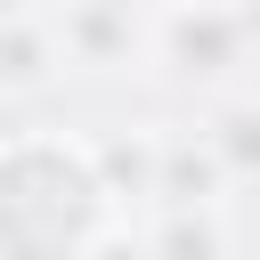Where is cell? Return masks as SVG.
I'll list each match as a JSON object with an SVG mask.
<instances>
[{
  "label": "cell",
  "instance_id": "7",
  "mask_svg": "<svg viewBox=\"0 0 260 260\" xmlns=\"http://www.w3.org/2000/svg\"><path fill=\"white\" fill-rule=\"evenodd\" d=\"M89 162H98L106 195L130 203V195H154V179H162V138H98Z\"/></svg>",
  "mask_w": 260,
  "mask_h": 260
},
{
  "label": "cell",
  "instance_id": "2",
  "mask_svg": "<svg viewBox=\"0 0 260 260\" xmlns=\"http://www.w3.org/2000/svg\"><path fill=\"white\" fill-rule=\"evenodd\" d=\"M154 49H162L171 73L211 81V73H228V65L244 57V16H236L228 0H171L162 24H154Z\"/></svg>",
  "mask_w": 260,
  "mask_h": 260
},
{
  "label": "cell",
  "instance_id": "6",
  "mask_svg": "<svg viewBox=\"0 0 260 260\" xmlns=\"http://www.w3.org/2000/svg\"><path fill=\"white\" fill-rule=\"evenodd\" d=\"M57 65H65V41H57V24H41V16H16V24H0V89H41Z\"/></svg>",
  "mask_w": 260,
  "mask_h": 260
},
{
  "label": "cell",
  "instance_id": "5",
  "mask_svg": "<svg viewBox=\"0 0 260 260\" xmlns=\"http://www.w3.org/2000/svg\"><path fill=\"white\" fill-rule=\"evenodd\" d=\"M154 260H228V219L219 203H162V219L146 228Z\"/></svg>",
  "mask_w": 260,
  "mask_h": 260
},
{
  "label": "cell",
  "instance_id": "1",
  "mask_svg": "<svg viewBox=\"0 0 260 260\" xmlns=\"http://www.w3.org/2000/svg\"><path fill=\"white\" fill-rule=\"evenodd\" d=\"M106 179L89 146L8 138L0 146V260H73L106 228Z\"/></svg>",
  "mask_w": 260,
  "mask_h": 260
},
{
  "label": "cell",
  "instance_id": "4",
  "mask_svg": "<svg viewBox=\"0 0 260 260\" xmlns=\"http://www.w3.org/2000/svg\"><path fill=\"white\" fill-rule=\"evenodd\" d=\"M228 187H236V171H228V154L211 146V130H195V138H162L154 203H219Z\"/></svg>",
  "mask_w": 260,
  "mask_h": 260
},
{
  "label": "cell",
  "instance_id": "8",
  "mask_svg": "<svg viewBox=\"0 0 260 260\" xmlns=\"http://www.w3.org/2000/svg\"><path fill=\"white\" fill-rule=\"evenodd\" d=\"M211 146L228 154V171H236V179H260V98L219 106V114H211Z\"/></svg>",
  "mask_w": 260,
  "mask_h": 260
},
{
  "label": "cell",
  "instance_id": "9",
  "mask_svg": "<svg viewBox=\"0 0 260 260\" xmlns=\"http://www.w3.org/2000/svg\"><path fill=\"white\" fill-rule=\"evenodd\" d=\"M73 260H154V252H146V236H130V228H98Z\"/></svg>",
  "mask_w": 260,
  "mask_h": 260
},
{
  "label": "cell",
  "instance_id": "10",
  "mask_svg": "<svg viewBox=\"0 0 260 260\" xmlns=\"http://www.w3.org/2000/svg\"><path fill=\"white\" fill-rule=\"evenodd\" d=\"M16 16H32V0H0V24H16Z\"/></svg>",
  "mask_w": 260,
  "mask_h": 260
},
{
  "label": "cell",
  "instance_id": "3",
  "mask_svg": "<svg viewBox=\"0 0 260 260\" xmlns=\"http://www.w3.org/2000/svg\"><path fill=\"white\" fill-rule=\"evenodd\" d=\"M57 41H65V57H73V65H98V73H114V65H130V49H138L146 32H138L130 0H65V16H57Z\"/></svg>",
  "mask_w": 260,
  "mask_h": 260
}]
</instances>
